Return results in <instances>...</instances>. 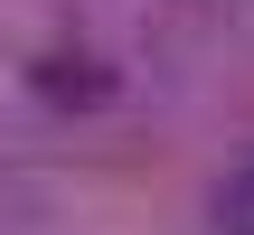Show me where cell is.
I'll list each match as a JSON object with an SVG mask.
<instances>
[{
  "label": "cell",
  "mask_w": 254,
  "mask_h": 235,
  "mask_svg": "<svg viewBox=\"0 0 254 235\" xmlns=\"http://www.w3.org/2000/svg\"><path fill=\"white\" fill-rule=\"evenodd\" d=\"M217 235H254V160L217 188Z\"/></svg>",
  "instance_id": "obj_1"
}]
</instances>
